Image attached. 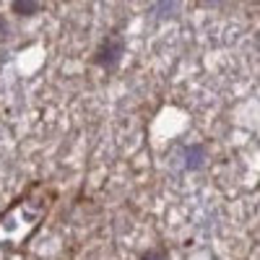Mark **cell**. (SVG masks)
Listing matches in <instances>:
<instances>
[{
  "instance_id": "obj_1",
  "label": "cell",
  "mask_w": 260,
  "mask_h": 260,
  "mask_svg": "<svg viewBox=\"0 0 260 260\" xmlns=\"http://www.w3.org/2000/svg\"><path fill=\"white\" fill-rule=\"evenodd\" d=\"M122 55H125V39L120 34H110L107 39L99 42L96 52L91 55V62L102 71H115L122 60Z\"/></svg>"
},
{
  "instance_id": "obj_2",
  "label": "cell",
  "mask_w": 260,
  "mask_h": 260,
  "mask_svg": "<svg viewBox=\"0 0 260 260\" xmlns=\"http://www.w3.org/2000/svg\"><path fill=\"white\" fill-rule=\"evenodd\" d=\"M182 161H185V169H187V172H201V169L208 164V148H206L203 143H190V146H185Z\"/></svg>"
},
{
  "instance_id": "obj_3",
  "label": "cell",
  "mask_w": 260,
  "mask_h": 260,
  "mask_svg": "<svg viewBox=\"0 0 260 260\" xmlns=\"http://www.w3.org/2000/svg\"><path fill=\"white\" fill-rule=\"evenodd\" d=\"M11 11H13L16 16L31 18V16H37V13L42 11V3H39V0H13V3H11Z\"/></svg>"
},
{
  "instance_id": "obj_4",
  "label": "cell",
  "mask_w": 260,
  "mask_h": 260,
  "mask_svg": "<svg viewBox=\"0 0 260 260\" xmlns=\"http://www.w3.org/2000/svg\"><path fill=\"white\" fill-rule=\"evenodd\" d=\"M177 11V0H156V6L151 8V16L156 18H172Z\"/></svg>"
},
{
  "instance_id": "obj_5",
  "label": "cell",
  "mask_w": 260,
  "mask_h": 260,
  "mask_svg": "<svg viewBox=\"0 0 260 260\" xmlns=\"http://www.w3.org/2000/svg\"><path fill=\"white\" fill-rule=\"evenodd\" d=\"M169 255H167V250L164 247H154V250H146L143 255H141V260H167Z\"/></svg>"
},
{
  "instance_id": "obj_6",
  "label": "cell",
  "mask_w": 260,
  "mask_h": 260,
  "mask_svg": "<svg viewBox=\"0 0 260 260\" xmlns=\"http://www.w3.org/2000/svg\"><path fill=\"white\" fill-rule=\"evenodd\" d=\"M6 31H8V21L0 16V37H6Z\"/></svg>"
},
{
  "instance_id": "obj_7",
  "label": "cell",
  "mask_w": 260,
  "mask_h": 260,
  "mask_svg": "<svg viewBox=\"0 0 260 260\" xmlns=\"http://www.w3.org/2000/svg\"><path fill=\"white\" fill-rule=\"evenodd\" d=\"M201 3H203V6H221L224 0H201Z\"/></svg>"
}]
</instances>
